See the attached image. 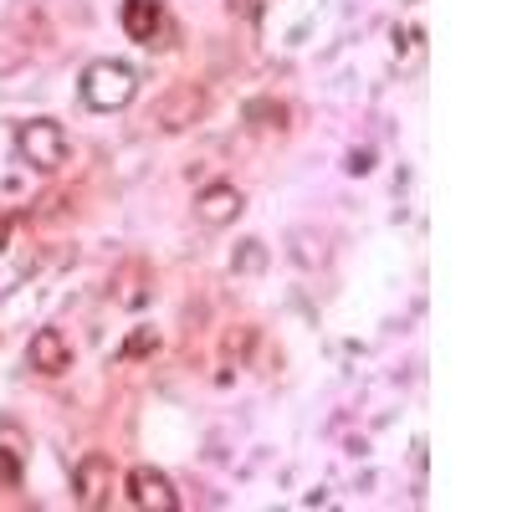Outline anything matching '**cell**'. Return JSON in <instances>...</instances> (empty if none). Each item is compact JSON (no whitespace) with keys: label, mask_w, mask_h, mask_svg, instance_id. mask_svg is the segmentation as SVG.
Instances as JSON below:
<instances>
[{"label":"cell","mask_w":512,"mask_h":512,"mask_svg":"<svg viewBox=\"0 0 512 512\" xmlns=\"http://www.w3.org/2000/svg\"><path fill=\"white\" fill-rule=\"evenodd\" d=\"M77 93H82V103L98 108V113H118V108L134 103V93H139V72L128 67V62L103 57V62H93L88 72H82Z\"/></svg>","instance_id":"1"},{"label":"cell","mask_w":512,"mask_h":512,"mask_svg":"<svg viewBox=\"0 0 512 512\" xmlns=\"http://www.w3.org/2000/svg\"><path fill=\"white\" fill-rule=\"evenodd\" d=\"M16 149L31 169H41V175H52V169L67 164V128L57 118H26L16 128Z\"/></svg>","instance_id":"2"},{"label":"cell","mask_w":512,"mask_h":512,"mask_svg":"<svg viewBox=\"0 0 512 512\" xmlns=\"http://www.w3.org/2000/svg\"><path fill=\"white\" fill-rule=\"evenodd\" d=\"M72 497H77V507H88V512L113 502V461L103 451H88L72 466Z\"/></svg>","instance_id":"3"},{"label":"cell","mask_w":512,"mask_h":512,"mask_svg":"<svg viewBox=\"0 0 512 512\" xmlns=\"http://www.w3.org/2000/svg\"><path fill=\"white\" fill-rule=\"evenodd\" d=\"M123 492H128V502H134L139 512H175L180 507L175 482H169L159 466H134V472L123 477Z\"/></svg>","instance_id":"4"},{"label":"cell","mask_w":512,"mask_h":512,"mask_svg":"<svg viewBox=\"0 0 512 512\" xmlns=\"http://www.w3.org/2000/svg\"><path fill=\"white\" fill-rule=\"evenodd\" d=\"M241 210H246V195H241L236 185H226V180L205 185V190L195 195V221H200V226H210V231L231 226V221L241 216Z\"/></svg>","instance_id":"5"},{"label":"cell","mask_w":512,"mask_h":512,"mask_svg":"<svg viewBox=\"0 0 512 512\" xmlns=\"http://www.w3.org/2000/svg\"><path fill=\"white\" fill-rule=\"evenodd\" d=\"M26 364L36 374H67L72 369V344L62 328H36L31 344H26Z\"/></svg>","instance_id":"6"},{"label":"cell","mask_w":512,"mask_h":512,"mask_svg":"<svg viewBox=\"0 0 512 512\" xmlns=\"http://www.w3.org/2000/svg\"><path fill=\"white\" fill-rule=\"evenodd\" d=\"M123 36L128 41H139V47H159V36H164V0H123Z\"/></svg>","instance_id":"7"},{"label":"cell","mask_w":512,"mask_h":512,"mask_svg":"<svg viewBox=\"0 0 512 512\" xmlns=\"http://www.w3.org/2000/svg\"><path fill=\"white\" fill-rule=\"evenodd\" d=\"M26 461H31V436L11 415H0V487H21Z\"/></svg>","instance_id":"8"},{"label":"cell","mask_w":512,"mask_h":512,"mask_svg":"<svg viewBox=\"0 0 512 512\" xmlns=\"http://www.w3.org/2000/svg\"><path fill=\"white\" fill-rule=\"evenodd\" d=\"M205 113V93L195 88V82H185V88H175L164 103H159V128H169V134H180V128H190L195 118Z\"/></svg>","instance_id":"9"},{"label":"cell","mask_w":512,"mask_h":512,"mask_svg":"<svg viewBox=\"0 0 512 512\" xmlns=\"http://www.w3.org/2000/svg\"><path fill=\"white\" fill-rule=\"evenodd\" d=\"M231 267H236V272H262V267H267L262 241H241V251L231 256Z\"/></svg>","instance_id":"10"},{"label":"cell","mask_w":512,"mask_h":512,"mask_svg":"<svg viewBox=\"0 0 512 512\" xmlns=\"http://www.w3.org/2000/svg\"><path fill=\"white\" fill-rule=\"evenodd\" d=\"M154 349H159V333H154V328H139V333L123 344V359H139V354H154Z\"/></svg>","instance_id":"11"},{"label":"cell","mask_w":512,"mask_h":512,"mask_svg":"<svg viewBox=\"0 0 512 512\" xmlns=\"http://www.w3.org/2000/svg\"><path fill=\"white\" fill-rule=\"evenodd\" d=\"M415 57H420V31L415 26L395 31V62H415Z\"/></svg>","instance_id":"12"},{"label":"cell","mask_w":512,"mask_h":512,"mask_svg":"<svg viewBox=\"0 0 512 512\" xmlns=\"http://www.w3.org/2000/svg\"><path fill=\"white\" fill-rule=\"evenodd\" d=\"M246 118H251V123H262V128H267V118L282 123V103H262V98H256V103H246Z\"/></svg>","instance_id":"13"},{"label":"cell","mask_w":512,"mask_h":512,"mask_svg":"<svg viewBox=\"0 0 512 512\" xmlns=\"http://www.w3.org/2000/svg\"><path fill=\"white\" fill-rule=\"evenodd\" d=\"M349 175H369V154H364V149L349 154Z\"/></svg>","instance_id":"14"}]
</instances>
